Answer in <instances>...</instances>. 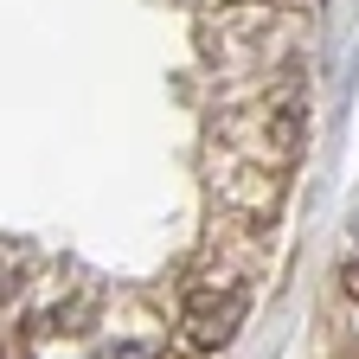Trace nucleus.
Segmentation results:
<instances>
[{
	"mask_svg": "<svg viewBox=\"0 0 359 359\" xmlns=\"http://www.w3.org/2000/svg\"><path fill=\"white\" fill-rule=\"evenodd\" d=\"M212 142L244 161H263L289 173L308 142V77L302 71H269L250 83H231L212 116Z\"/></svg>",
	"mask_w": 359,
	"mask_h": 359,
	"instance_id": "obj_1",
	"label": "nucleus"
},
{
	"mask_svg": "<svg viewBox=\"0 0 359 359\" xmlns=\"http://www.w3.org/2000/svg\"><path fill=\"white\" fill-rule=\"evenodd\" d=\"M205 187H212V199H218V212L224 218H238V224H276V212H283V193H289V173H276V167H263V161H244V154H231V148H218L212 142V173H205Z\"/></svg>",
	"mask_w": 359,
	"mask_h": 359,
	"instance_id": "obj_4",
	"label": "nucleus"
},
{
	"mask_svg": "<svg viewBox=\"0 0 359 359\" xmlns=\"http://www.w3.org/2000/svg\"><path fill=\"white\" fill-rule=\"evenodd\" d=\"M308 20L295 7H276V0H224L212 13V58L224 65V77H269V71H295Z\"/></svg>",
	"mask_w": 359,
	"mask_h": 359,
	"instance_id": "obj_2",
	"label": "nucleus"
},
{
	"mask_svg": "<svg viewBox=\"0 0 359 359\" xmlns=\"http://www.w3.org/2000/svg\"><path fill=\"white\" fill-rule=\"evenodd\" d=\"M103 359H167V346H161V340H142V334H128V340H116Z\"/></svg>",
	"mask_w": 359,
	"mask_h": 359,
	"instance_id": "obj_5",
	"label": "nucleus"
},
{
	"mask_svg": "<svg viewBox=\"0 0 359 359\" xmlns=\"http://www.w3.org/2000/svg\"><path fill=\"white\" fill-rule=\"evenodd\" d=\"M244 314H250V276L205 250L187 269V283H180V340H187V353L231 346V334L244 327Z\"/></svg>",
	"mask_w": 359,
	"mask_h": 359,
	"instance_id": "obj_3",
	"label": "nucleus"
}]
</instances>
